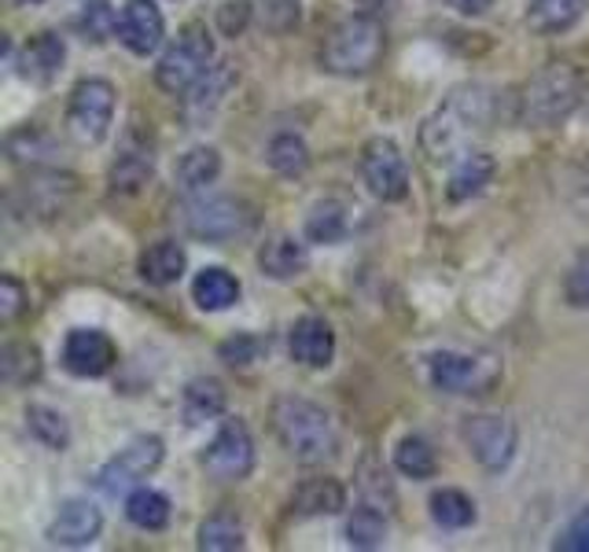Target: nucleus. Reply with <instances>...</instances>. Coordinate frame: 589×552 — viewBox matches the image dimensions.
<instances>
[{"mask_svg":"<svg viewBox=\"0 0 589 552\" xmlns=\"http://www.w3.org/2000/svg\"><path fill=\"white\" fill-rule=\"evenodd\" d=\"M362 177L369 191L383 203H399L409 196V162L391 137H372L362 151Z\"/></svg>","mask_w":589,"mask_h":552,"instance_id":"nucleus-11","label":"nucleus"},{"mask_svg":"<svg viewBox=\"0 0 589 552\" xmlns=\"http://www.w3.org/2000/svg\"><path fill=\"white\" fill-rule=\"evenodd\" d=\"M203 467H207L210 479L218 483H244V479L255 472V438L244 420L228 416L222 420L218 435L210 438V446L203 450Z\"/></svg>","mask_w":589,"mask_h":552,"instance_id":"nucleus-10","label":"nucleus"},{"mask_svg":"<svg viewBox=\"0 0 589 552\" xmlns=\"http://www.w3.org/2000/svg\"><path fill=\"white\" fill-rule=\"evenodd\" d=\"M214 67V41L210 30L203 22H188L181 33L174 38V45L159 56V67H155V86L170 96L188 92L196 81Z\"/></svg>","mask_w":589,"mask_h":552,"instance_id":"nucleus-5","label":"nucleus"},{"mask_svg":"<svg viewBox=\"0 0 589 552\" xmlns=\"http://www.w3.org/2000/svg\"><path fill=\"white\" fill-rule=\"evenodd\" d=\"M118 365V346L100 328H75L63 339V368L78 379H100Z\"/></svg>","mask_w":589,"mask_h":552,"instance_id":"nucleus-13","label":"nucleus"},{"mask_svg":"<svg viewBox=\"0 0 589 552\" xmlns=\"http://www.w3.org/2000/svg\"><path fill=\"white\" fill-rule=\"evenodd\" d=\"M431 383L446 394H487L501 379V357L498 354H457L439 351L428 362Z\"/></svg>","mask_w":589,"mask_h":552,"instance_id":"nucleus-8","label":"nucleus"},{"mask_svg":"<svg viewBox=\"0 0 589 552\" xmlns=\"http://www.w3.org/2000/svg\"><path fill=\"white\" fill-rule=\"evenodd\" d=\"M166 38V19L155 0H126L118 16V41L134 56H151Z\"/></svg>","mask_w":589,"mask_h":552,"instance_id":"nucleus-14","label":"nucleus"},{"mask_svg":"<svg viewBox=\"0 0 589 552\" xmlns=\"http://www.w3.org/2000/svg\"><path fill=\"white\" fill-rule=\"evenodd\" d=\"M126 520L140 526V531H163V526L170 523V497H166L163 490H151V486L129 490Z\"/></svg>","mask_w":589,"mask_h":552,"instance_id":"nucleus-27","label":"nucleus"},{"mask_svg":"<svg viewBox=\"0 0 589 552\" xmlns=\"http://www.w3.org/2000/svg\"><path fill=\"white\" fill-rule=\"evenodd\" d=\"M563 298H568V306H575V309L589 306V250H582V255L575 258V266L568 269V280H563Z\"/></svg>","mask_w":589,"mask_h":552,"instance_id":"nucleus-40","label":"nucleus"},{"mask_svg":"<svg viewBox=\"0 0 589 552\" xmlns=\"http://www.w3.org/2000/svg\"><path fill=\"white\" fill-rule=\"evenodd\" d=\"M346 233H351V221H346L343 203L324 199L306 214V239L310 244H340V239H346Z\"/></svg>","mask_w":589,"mask_h":552,"instance_id":"nucleus-32","label":"nucleus"},{"mask_svg":"<svg viewBox=\"0 0 589 552\" xmlns=\"http://www.w3.org/2000/svg\"><path fill=\"white\" fill-rule=\"evenodd\" d=\"M586 0H531L527 8V27L534 33H563L582 19Z\"/></svg>","mask_w":589,"mask_h":552,"instance_id":"nucleus-26","label":"nucleus"},{"mask_svg":"<svg viewBox=\"0 0 589 552\" xmlns=\"http://www.w3.org/2000/svg\"><path fill=\"white\" fill-rule=\"evenodd\" d=\"M357 4H362L365 11H372V8H383V4H387V0H357Z\"/></svg>","mask_w":589,"mask_h":552,"instance_id":"nucleus-45","label":"nucleus"},{"mask_svg":"<svg viewBox=\"0 0 589 552\" xmlns=\"http://www.w3.org/2000/svg\"><path fill=\"white\" fill-rule=\"evenodd\" d=\"M446 4L453 8V11H461V16H487L490 8H494V0H446Z\"/></svg>","mask_w":589,"mask_h":552,"instance_id":"nucleus-44","label":"nucleus"},{"mask_svg":"<svg viewBox=\"0 0 589 552\" xmlns=\"http://www.w3.org/2000/svg\"><path fill=\"white\" fill-rule=\"evenodd\" d=\"M163 457H166V442L159 435H137L100 467L96 486H100V494L107 497L129 494V490H137L144 479L163 464Z\"/></svg>","mask_w":589,"mask_h":552,"instance_id":"nucleus-9","label":"nucleus"},{"mask_svg":"<svg viewBox=\"0 0 589 552\" xmlns=\"http://www.w3.org/2000/svg\"><path fill=\"white\" fill-rule=\"evenodd\" d=\"M258 266L269 280H295L310 269V250L295 236H269L258 250Z\"/></svg>","mask_w":589,"mask_h":552,"instance_id":"nucleus-20","label":"nucleus"},{"mask_svg":"<svg viewBox=\"0 0 589 552\" xmlns=\"http://www.w3.org/2000/svg\"><path fill=\"white\" fill-rule=\"evenodd\" d=\"M287 351L298 365L306 368H328L332 357H335V332L332 324L317 317V314H306L292 324V335H287Z\"/></svg>","mask_w":589,"mask_h":552,"instance_id":"nucleus-16","label":"nucleus"},{"mask_svg":"<svg viewBox=\"0 0 589 552\" xmlns=\"http://www.w3.org/2000/svg\"><path fill=\"white\" fill-rule=\"evenodd\" d=\"M394 467H399L405 479H431L439 472V457L428 438L405 435L399 446H394Z\"/></svg>","mask_w":589,"mask_h":552,"instance_id":"nucleus-35","label":"nucleus"},{"mask_svg":"<svg viewBox=\"0 0 589 552\" xmlns=\"http://www.w3.org/2000/svg\"><path fill=\"white\" fill-rule=\"evenodd\" d=\"M346 509V490L340 479L317 475L295 486L292 494V515L298 520H314V515H340Z\"/></svg>","mask_w":589,"mask_h":552,"instance_id":"nucleus-19","label":"nucleus"},{"mask_svg":"<svg viewBox=\"0 0 589 552\" xmlns=\"http://www.w3.org/2000/svg\"><path fill=\"white\" fill-rule=\"evenodd\" d=\"M177 218H181L185 233L203 239V244H228V239H239L251 233V218L247 203H239L233 196H188L181 207H177Z\"/></svg>","mask_w":589,"mask_h":552,"instance_id":"nucleus-6","label":"nucleus"},{"mask_svg":"<svg viewBox=\"0 0 589 552\" xmlns=\"http://www.w3.org/2000/svg\"><path fill=\"white\" fill-rule=\"evenodd\" d=\"M557 549H563V552H589V509H582L568 526H563V534L557 538Z\"/></svg>","mask_w":589,"mask_h":552,"instance_id":"nucleus-43","label":"nucleus"},{"mask_svg":"<svg viewBox=\"0 0 589 552\" xmlns=\"http://www.w3.org/2000/svg\"><path fill=\"white\" fill-rule=\"evenodd\" d=\"M251 22V0H225L218 8V27L225 38H236V33H244Z\"/></svg>","mask_w":589,"mask_h":552,"instance_id":"nucleus-42","label":"nucleus"},{"mask_svg":"<svg viewBox=\"0 0 589 552\" xmlns=\"http://www.w3.org/2000/svg\"><path fill=\"white\" fill-rule=\"evenodd\" d=\"M494 174H498L494 155H487V151H468V155H461V159L453 162L446 196H450L453 203L472 199V196H479V191H483L490 181H494Z\"/></svg>","mask_w":589,"mask_h":552,"instance_id":"nucleus-21","label":"nucleus"},{"mask_svg":"<svg viewBox=\"0 0 589 552\" xmlns=\"http://www.w3.org/2000/svg\"><path fill=\"white\" fill-rule=\"evenodd\" d=\"M22 306H27V287H22L11 273H4L0 276V321L11 324L22 314Z\"/></svg>","mask_w":589,"mask_h":552,"instance_id":"nucleus-41","label":"nucleus"},{"mask_svg":"<svg viewBox=\"0 0 589 552\" xmlns=\"http://www.w3.org/2000/svg\"><path fill=\"white\" fill-rule=\"evenodd\" d=\"M490 118H494V100H490L487 89H453L439 103V111L420 126V148H424L431 162L461 159V155H468V144L479 134H487Z\"/></svg>","mask_w":589,"mask_h":552,"instance_id":"nucleus-1","label":"nucleus"},{"mask_svg":"<svg viewBox=\"0 0 589 552\" xmlns=\"http://www.w3.org/2000/svg\"><path fill=\"white\" fill-rule=\"evenodd\" d=\"M78 30L86 33V41H107L111 33H118V16L111 0H86L78 16Z\"/></svg>","mask_w":589,"mask_h":552,"instance_id":"nucleus-37","label":"nucleus"},{"mask_svg":"<svg viewBox=\"0 0 589 552\" xmlns=\"http://www.w3.org/2000/svg\"><path fill=\"white\" fill-rule=\"evenodd\" d=\"M383 52H387L383 22L372 11H357V16H346L343 22H335L332 33L324 38L321 67L340 78H362L369 70H376Z\"/></svg>","mask_w":589,"mask_h":552,"instance_id":"nucleus-3","label":"nucleus"},{"mask_svg":"<svg viewBox=\"0 0 589 552\" xmlns=\"http://www.w3.org/2000/svg\"><path fill=\"white\" fill-rule=\"evenodd\" d=\"M266 351H269V339H262V335H247V332H239V335H233V339H225L218 346L222 362L239 365V368L262 362V354H266Z\"/></svg>","mask_w":589,"mask_h":552,"instance_id":"nucleus-38","label":"nucleus"},{"mask_svg":"<svg viewBox=\"0 0 589 552\" xmlns=\"http://www.w3.org/2000/svg\"><path fill=\"white\" fill-rule=\"evenodd\" d=\"M346 542L354 549H380L387 542V515H383L372 501L357 505L346 520Z\"/></svg>","mask_w":589,"mask_h":552,"instance_id":"nucleus-33","label":"nucleus"},{"mask_svg":"<svg viewBox=\"0 0 589 552\" xmlns=\"http://www.w3.org/2000/svg\"><path fill=\"white\" fill-rule=\"evenodd\" d=\"M225 413V387L222 379L214 376H196L181 394V416L188 427L207 424V420H218Z\"/></svg>","mask_w":589,"mask_h":552,"instance_id":"nucleus-23","label":"nucleus"},{"mask_svg":"<svg viewBox=\"0 0 589 552\" xmlns=\"http://www.w3.org/2000/svg\"><path fill=\"white\" fill-rule=\"evenodd\" d=\"M185 269H188V255L181 244H174V239H159V244H151L140 255V276L155 287L177 284L185 276Z\"/></svg>","mask_w":589,"mask_h":552,"instance_id":"nucleus-22","label":"nucleus"},{"mask_svg":"<svg viewBox=\"0 0 589 552\" xmlns=\"http://www.w3.org/2000/svg\"><path fill=\"white\" fill-rule=\"evenodd\" d=\"M464 442L472 457L487 467V472H504L516 457V424L501 413H479L464 420Z\"/></svg>","mask_w":589,"mask_h":552,"instance_id":"nucleus-12","label":"nucleus"},{"mask_svg":"<svg viewBox=\"0 0 589 552\" xmlns=\"http://www.w3.org/2000/svg\"><path fill=\"white\" fill-rule=\"evenodd\" d=\"M38 151H52V140H48L38 126H22V129H16V134L8 137V155L16 162H33V159H41Z\"/></svg>","mask_w":589,"mask_h":552,"instance_id":"nucleus-39","label":"nucleus"},{"mask_svg":"<svg viewBox=\"0 0 589 552\" xmlns=\"http://www.w3.org/2000/svg\"><path fill=\"white\" fill-rule=\"evenodd\" d=\"M236 81V67L233 63H218V67H210L207 75H203L196 86H192L188 92V115L192 118H199V115H210L214 107H218L225 100V92L228 86Z\"/></svg>","mask_w":589,"mask_h":552,"instance_id":"nucleus-29","label":"nucleus"},{"mask_svg":"<svg viewBox=\"0 0 589 552\" xmlns=\"http://www.w3.org/2000/svg\"><path fill=\"white\" fill-rule=\"evenodd\" d=\"M192 298H196L199 309L218 314V309L239 303V280L222 266H207L203 273H196V280H192Z\"/></svg>","mask_w":589,"mask_h":552,"instance_id":"nucleus-24","label":"nucleus"},{"mask_svg":"<svg viewBox=\"0 0 589 552\" xmlns=\"http://www.w3.org/2000/svg\"><path fill=\"white\" fill-rule=\"evenodd\" d=\"M155 174V155L148 148V140H137L134 134L126 137V148L118 151V159L111 162V174H107V185H111L115 196H137L151 185Z\"/></svg>","mask_w":589,"mask_h":552,"instance_id":"nucleus-17","label":"nucleus"},{"mask_svg":"<svg viewBox=\"0 0 589 552\" xmlns=\"http://www.w3.org/2000/svg\"><path fill=\"white\" fill-rule=\"evenodd\" d=\"M63 59H67V45L59 33L45 30V33H33V38L22 45V52L16 59V70L19 78L33 81V86H48L59 70H63Z\"/></svg>","mask_w":589,"mask_h":552,"instance_id":"nucleus-18","label":"nucleus"},{"mask_svg":"<svg viewBox=\"0 0 589 552\" xmlns=\"http://www.w3.org/2000/svg\"><path fill=\"white\" fill-rule=\"evenodd\" d=\"M266 162H269V170H276L281 177H298V174H306V166H310V148H306V140L298 137V134H276L269 140V148H266Z\"/></svg>","mask_w":589,"mask_h":552,"instance_id":"nucleus-34","label":"nucleus"},{"mask_svg":"<svg viewBox=\"0 0 589 552\" xmlns=\"http://www.w3.org/2000/svg\"><path fill=\"white\" fill-rule=\"evenodd\" d=\"M196 545L203 552H233V549H244V523H239V515L236 512H214L203 520L199 526V538H196Z\"/></svg>","mask_w":589,"mask_h":552,"instance_id":"nucleus-30","label":"nucleus"},{"mask_svg":"<svg viewBox=\"0 0 589 552\" xmlns=\"http://www.w3.org/2000/svg\"><path fill=\"white\" fill-rule=\"evenodd\" d=\"M273 431L281 446L292 453L298 464H324L340 453V431L335 420L321 410L317 402L295 398V394H281L269 410Z\"/></svg>","mask_w":589,"mask_h":552,"instance_id":"nucleus-2","label":"nucleus"},{"mask_svg":"<svg viewBox=\"0 0 589 552\" xmlns=\"http://www.w3.org/2000/svg\"><path fill=\"white\" fill-rule=\"evenodd\" d=\"M0 376L8 387H30L41 379V351L33 343H4L0 351Z\"/></svg>","mask_w":589,"mask_h":552,"instance_id":"nucleus-28","label":"nucleus"},{"mask_svg":"<svg viewBox=\"0 0 589 552\" xmlns=\"http://www.w3.org/2000/svg\"><path fill=\"white\" fill-rule=\"evenodd\" d=\"M431 520H435L442 531H464V526L475 523V501L464 494V490H435L431 494Z\"/></svg>","mask_w":589,"mask_h":552,"instance_id":"nucleus-31","label":"nucleus"},{"mask_svg":"<svg viewBox=\"0 0 589 552\" xmlns=\"http://www.w3.org/2000/svg\"><path fill=\"white\" fill-rule=\"evenodd\" d=\"M16 4H22V8H30V4H41V0H16Z\"/></svg>","mask_w":589,"mask_h":552,"instance_id":"nucleus-46","label":"nucleus"},{"mask_svg":"<svg viewBox=\"0 0 589 552\" xmlns=\"http://www.w3.org/2000/svg\"><path fill=\"white\" fill-rule=\"evenodd\" d=\"M218 174H222V155L218 148H192L185 151L181 159H177V185H181L185 196H199V191H207L214 181H218Z\"/></svg>","mask_w":589,"mask_h":552,"instance_id":"nucleus-25","label":"nucleus"},{"mask_svg":"<svg viewBox=\"0 0 589 552\" xmlns=\"http://www.w3.org/2000/svg\"><path fill=\"white\" fill-rule=\"evenodd\" d=\"M104 531V515L92 501H63L56 512V520L48 523V542L63 545V549H86L92 545Z\"/></svg>","mask_w":589,"mask_h":552,"instance_id":"nucleus-15","label":"nucleus"},{"mask_svg":"<svg viewBox=\"0 0 589 552\" xmlns=\"http://www.w3.org/2000/svg\"><path fill=\"white\" fill-rule=\"evenodd\" d=\"M27 427H30V435L38 438L45 450L63 453L70 446V427H67L63 413L48 410V405H30V410H27Z\"/></svg>","mask_w":589,"mask_h":552,"instance_id":"nucleus-36","label":"nucleus"},{"mask_svg":"<svg viewBox=\"0 0 589 552\" xmlns=\"http://www.w3.org/2000/svg\"><path fill=\"white\" fill-rule=\"evenodd\" d=\"M115 122V86L104 78H81L67 103V134L81 148H92Z\"/></svg>","mask_w":589,"mask_h":552,"instance_id":"nucleus-7","label":"nucleus"},{"mask_svg":"<svg viewBox=\"0 0 589 552\" xmlns=\"http://www.w3.org/2000/svg\"><path fill=\"white\" fill-rule=\"evenodd\" d=\"M582 70L571 63H546L523 86V122L527 126H557L582 100Z\"/></svg>","mask_w":589,"mask_h":552,"instance_id":"nucleus-4","label":"nucleus"}]
</instances>
